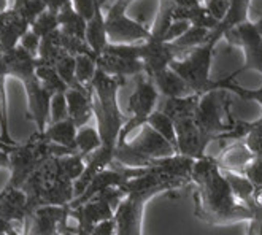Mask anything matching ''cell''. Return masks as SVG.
Segmentation results:
<instances>
[{"label":"cell","mask_w":262,"mask_h":235,"mask_svg":"<svg viewBox=\"0 0 262 235\" xmlns=\"http://www.w3.org/2000/svg\"><path fill=\"white\" fill-rule=\"evenodd\" d=\"M189 27H191V24L188 21H173L170 24V27H168V30L165 32V35H164V41L165 43L175 41L177 38H180L184 32H186Z\"/></svg>","instance_id":"cell-41"},{"label":"cell","mask_w":262,"mask_h":235,"mask_svg":"<svg viewBox=\"0 0 262 235\" xmlns=\"http://www.w3.org/2000/svg\"><path fill=\"white\" fill-rule=\"evenodd\" d=\"M60 235H75V227L69 226V227H67V230H64Z\"/></svg>","instance_id":"cell-50"},{"label":"cell","mask_w":262,"mask_h":235,"mask_svg":"<svg viewBox=\"0 0 262 235\" xmlns=\"http://www.w3.org/2000/svg\"><path fill=\"white\" fill-rule=\"evenodd\" d=\"M75 11L83 16L86 21H89L92 16H94V11H96V7H97V2L99 0H70Z\"/></svg>","instance_id":"cell-40"},{"label":"cell","mask_w":262,"mask_h":235,"mask_svg":"<svg viewBox=\"0 0 262 235\" xmlns=\"http://www.w3.org/2000/svg\"><path fill=\"white\" fill-rule=\"evenodd\" d=\"M175 154H178L175 148L156 131H152L148 124H145L130 142L116 146L115 161L124 167L148 168L154 159H162Z\"/></svg>","instance_id":"cell-7"},{"label":"cell","mask_w":262,"mask_h":235,"mask_svg":"<svg viewBox=\"0 0 262 235\" xmlns=\"http://www.w3.org/2000/svg\"><path fill=\"white\" fill-rule=\"evenodd\" d=\"M134 2H135V0H115V2H113L112 5L116 7V8H119V10L127 11V8H129Z\"/></svg>","instance_id":"cell-46"},{"label":"cell","mask_w":262,"mask_h":235,"mask_svg":"<svg viewBox=\"0 0 262 235\" xmlns=\"http://www.w3.org/2000/svg\"><path fill=\"white\" fill-rule=\"evenodd\" d=\"M229 108L227 91H211L200 96L194 119L208 142H218L223 134L232 129L235 118L230 115Z\"/></svg>","instance_id":"cell-8"},{"label":"cell","mask_w":262,"mask_h":235,"mask_svg":"<svg viewBox=\"0 0 262 235\" xmlns=\"http://www.w3.org/2000/svg\"><path fill=\"white\" fill-rule=\"evenodd\" d=\"M207 10V13L213 19H216L218 23H221L226 14L229 11V0H207V2L202 4Z\"/></svg>","instance_id":"cell-37"},{"label":"cell","mask_w":262,"mask_h":235,"mask_svg":"<svg viewBox=\"0 0 262 235\" xmlns=\"http://www.w3.org/2000/svg\"><path fill=\"white\" fill-rule=\"evenodd\" d=\"M100 137L97 132V127L91 126H83L76 131V138H75V151L76 154H81L86 159L89 154L97 151L100 148Z\"/></svg>","instance_id":"cell-28"},{"label":"cell","mask_w":262,"mask_h":235,"mask_svg":"<svg viewBox=\"0 0 262 235\" xmlns=\"http://www.w3.org/2000/svg\"><path fill=\"white\" fill-rule=\"evenodd\" d=\"M76 66H75V80L80 86L91 89L92 80H94L97 72V57L96 56H86L80 54L76 56Z\"/></svg>","instance_id":"cell-31"},{"label":"cell","mask_w":262,"mask_h":235,"mask_svg":"<svg viewBox=\"0 0 262 235\" xmlns=\"http://www.w3.org/2000/svg\"><path fill=\"white\" fill-rule=\"evenodd\" d=\"M69 118L73 121L76 129L88 126L89 119L94 116V91L75 83L66 92Z\"/></svg>","instance_id":"cell-16"},{"label":"cell","mask_w":262,"mask_h":235,"mask_svg":"<svg viewBox=\"0 0 262 235\" xmlns=\"http://www.w3.org/2000/svg\"><path fill=\"white\" fill-rule=\"evenodd\" d=\"M146 124L152 131H156L161 137H164L167 142L175 148V151L178 153L175 126H173V121L170 118H168L165 113H162L161 110H154V112L149 115V118L146 119Z\"/></svg>","instance_id":"cell-29"},{"label":"cell","mask_w":262,"mask_h":235,"mask_svg":"<svg viewBox=\"0 0 262 235\" xmlns=\"http://www.w3.org/2000/svg\"><path fill=\"white\" fill-rule=\"evenodd\" d=\"M253 211V218L248 221L246 227V235H262V208H257L254 205H250Z\"/></svg>","instance_id":"cell-42"},{"label":"cell","mask_w":262,"mask_h":235,"mask_svg":"<svg viewBox=\"0 0 262 235\" xmlns=\"http://www.w3.org/2000/svg\"><path fill=\"white\" fill-rule=\"evenodd\" d=\"M91 235H115V221L113 219H108V221L97 224Z\"/></svg>","instance_id":"cell-43"},{"label":"cell","mask_w":262,"mask_h":235,"mask_svg":"<svg viewBox=\"0 0 262 235\" xmlns=\"http://www.w3.org/2000/svg\"><path fill=\"white\" fill-rule=\"evenodd\" d=\"M253 159H254V154L245 145V142L230 143L218 156H214V161H216L220 170L237 172V174H243L246 165Z\"/></svg>","instance_id":"cell-19"},{"label":"cell","mask_w":262,"mask_h":235,"mask_svg":"<svg viewBox=\"0 0 262 235\" xmlns=\"http://www.w3.org/2000/svg\"><path fill=\"white\" fill-rule=\"evenodd\" d=\"M67 0H45L46 4V11H50L53 14H57L60 11V8L64 7V4Z\"/></svg>","instance_id":"cell-44"},{"label":"cell","mask_w":262,"mask_h":235,"mask_svg":"<svg viewBox=\"0 0 262 235\" xmlns=\"http://www.w3.org/2000/svg\"><path fill=\"white\" fill-rule=\"evenodd\" d=\"M66 119H69V106H67L66 94L64 92L54 94L50 103V122L48 124L60 122Z\"/></svg>","instance_id":"cell-35"},{"label":"cell","mask_w":262,"mask_h":235,"mask_svg":"<svg viewBox=\"0 0 262 235\" xmlns=\"http://www.w3.org/2000/svg\"><path fill=\"white\" fill-rule=\"evenodd\" d=\"M40 41H41V38L29 29L27 32L21 37L19 46H21V48H24L30 56L37 57L38 56V48H40Z\"/></svg>","instance_id":"cell-39"},{"label":"cell","mask_w":262,"mask_h":235,"mask_svg":"<svg viewBox=\"0 0 262 235\" xmlns=\"http://www.w3.org/2000/svg\"><path fill=\"white\" fill-rule=\"evenodd\" d=\"M254 27H256V30H257V34L262 37V16H260V18H259V19L254 23Z\"/></svg>","instance_id":"cell-49"},{"label":"cell","mask_w":262,"mask_h":235,"mask_svg":"<svg viewBox=\"0 0 262 235\" xmlns=\"http://www.w3.org/2000/svg\"><path fill=\"white\" fill-rule=\"evenodd\" d=\"M124 199L121 187H110L100 191L83 205L70 210V218H75V235H91L94 227L103 221L113 219L119 202Z\"/></svg>","instance_id":"cell-9"},{"label":"cell","mask_w":262,"mask_h":235,"mask_svg":"<svg viewBox=\"0 0 262 235\" xmlns=\"http://www.w3.org/2000/svg\"><path fill=\"white\" fill-rule=\"evenodd\" d=\"M230 46H238L243 51L245 64L242 72L254 70L262 75V37L257 34L254 23L246 21L229 29L223 37Z\"/></svg>","instance_id":"cell-12"},{"label":"cell","mask_w":262,"mask_h":235,"mask_svg":"<svg viewBox=\"0 0 262 235\" xmlns=\"http://www.w3.org/2000/svg\"><path fill=\"white\" fill-rule=\"evenodd\" d=\"M105 27L112 45H135L151 38V30L146 26L129 18L124 10L113 5L105 13Z\"/></svg>","instance_id":"cell-11"},{"label":"cell","mask_w":262,"mask_h":235,"mask_svg":"<svg viewBox=\"0 0 262 235\" xmlns=\"http://www.w3.org/2000/svg\"><path fill=\"white\" fill-rule=\"evenodd\" d=\"M243 175L254 187H262V158H254L243 170Z\"/></svg>","instance_id":"cell-38"},{"label":"cell","mask_w":262,"mask_h":235,"mask_svg":"<svg viewBox=\"0 0 262 235\" xmlns=\"http://www.w3.org/2000/svg\"><path fill=\"white\" fill-rule=\"evenodd\" d=\"M29 29V23H26L13 8L0 13V50L8 53L16 48L21 37Z\"/></svg>","instance_id":"cell-18"},{"label":"cell","mask_w":262,"mask_h":235,"mask_svg":"<svg viewBox=\"0 0 262 235\" xmlns=\"http://www.w3.org/2000/svg\"><path fill=\"white\" fill-rule=\"evenodd\" d=\"M126 84V78L110 76L97 69L92 91H94V116L97 121V132L100 137V148L86 158V167L81 177L75 181V199L80 197L91 180L99 172L108 167L115 161V149L122 126L126 124L127 116L121 112L118 103V92Z\"/></svg>","instance_id":"cell-1"},{"label":"cell","mask_w":262,"mask_h":235,"mask_svg":"<svg viewBox=\"0 0 262 235\" xmlns=\"http://www.w3.org/2000/svg\"><path fill=\"white\" fill-rule=\"evenodd\" d=\"M59 29V21H57V14H53L50 11L41 13L40 16L30 24V30L34 34H37L40 38H45L46 35L53 34L54 30Z\"/></svg>","instance_id":"cell-34"},{"label":"cell","mask_w":262,"mask_h":235,"mask_svg":"<svg viewBox=\"0 0 262 235\" xmlns=\"http://www.w3.org/2000/svg\"><path fill=\"white\" fill-rule=\"evenodd\" d=\"M14 148L16 146H10V145H7V143H4L2 142V138H0V151H4V153H7V154H10Z\"/></svg>","instance_id":"cell-47"},{"label":"cell","mask_w":262,"mask_h":235,"mask_svg":"<svg viewBox=\"0 0 262 235\" xmlns=\"http://www.w3.org/2000/svg\"><path fill=\"white\" fill-rule=\"evenodd\" d=\"M57 21H59V29L62 30L64 34L84 40L88 21L75 11L70 0H67L64 7L57 13Z\"/></svg>","instance_id":"cell-25"},{"label":"cell","mask_w":262,"mask_h":235,"mask_svg":"<svg viewBox=\"0 0 262 235\" xmlns=\"http://www.w3.org/2000/svg\"><path fill=\"white\" fill-rule=\"evenodd\" d=\"M97 69L110 76L118 78H127V76H137L145 73V67L142 60L137 59H124L113 54H100L97 57Z\"/></svg>","instance_id":"cell-20"},{"label":"cell","mask_w":262,"mask_h":235,"mask_svg":"<svg viewBox=\"0 0 262 235\" xmlns=\"http://www.w3.org/2000/svg\"><path fill=\"white\" fill-rule=\"evenodd\" d=\"M76 126L73 124V121L69 118L66 121L60 122H54V124H48L45 129V132L41 134L43 138H46L48 142L56 143L59 146H64L67 149L75 151V138H76ZM76 153V151H75Z\"/></svg>","instance_id":"cell-24"},{"label":"cell","mask_w":262,"mask_h":235,"mask_svg":"<svg viewBox=\"0 0 262 235\" xmlns=\"http://www.w3.org/2000/svg\"><path fill=\"white\" fill-rule=\"evenodd\" d=\"M173 126H175V134H177L178 154L188 156L191 159H200V158H204V156H207L205 149L210 145V142L197 127L194 116L177 119L173 121Z\"/></svg>","instance_id":"cell-14"},{"label":"cell","mask_w":262,"mask_h":235,"mask_svg":"<svg viewBox=\"0 0 262 235\" xmlns=\"http://www.w3.org/2000/svg\"><path fill=\"white\" fill-rule=\"evenodd\" d=\"M0 235H7V233L5 232H0Z\"/></svg>","instance_id":"cell-51"},{"label":"cell","mask_w":262,"mask_h":235,"mask_svg":"<svg viewBox=\"0 0 262 235\" xmlns=\"http://www.w3.org/2000/svg\"><path fill=\"white\" fill-rule=\"evenodd\" d=\"M4 232H5L7 235H29V229H27L26 224H23V229H21V230H18L16 227H14V224H10Z\"/></svg>","instance_id":"cell-45"},{"label":"cell","mask_w":262,"mask_h":235,"mask_svg":"<svg viewBox=\"0 0 262 235\" xmlns=\"http://www.w3.org/2000/svg\"><path fill=\"white\" fill-rule=\"evenodd\" d=\"M75 66H76V59L73 56H70V54L62 56L54 66L57 75L62 78V81L69 88H72L76 83V80H75Z\"/></svg>","instance_id":"cell-36"},{"label":"cell","mask_w":262,"mask_h":235,"mask_svg":"<svg viewBox=\"0 0 262 235\" xmlns=\"http://www.w3.org/2000/svg\"><path fill=\"white\" fill-rule=\"evenodd\" d=\"M11 8L30 26L41 13L46 11V4L45 0H13Z\"/></svg>","instance_id":"cell-32"},{"label":"cell","mask_w":262,"mask_h":235,"mask_svg":"<svg viewBox=\"0 0 262 235\" xmlns=\"http://www.w3.org/2000/svg\"><path fill=\"white\" fill-rule=\"evenodd\" d=\"M191 183L195 184L192 194L194 215L197 219L210 226H229L248 223L253 211L238 202L220 170L214 156H204L195 159L192 165Z\"/></svg>","instance_id":"cell-2"},{"label":"cell","mask_w":262,"mask_h":235,"mask_svg":"<svg viewBox=\"0 0 262 235\" xmlns=\"http://www.w3.org/2000/svg\"><path fill=\"white\" fill-rule=\"evenodd\" d=\"M10 8H11L10 0H0V13H4V11H7Z\"/></svg>","instance_id":"cell-48"},{"label":"cell","mask_w":262,"mask_h":235,"mask_svg":"<svg viewBox=\"0 0 262 235\" xmlns=\"http://www.w3.org/2000/svg\"><path fill=\"white\" fill-rule=\"evenodd\" d=\"M29 215L30 210L27 207V199L23 189L5 186L4 191L0 193V221L10 224H24Z\"/></svg>","instance_id":"cell-17"},{"label":"cell","mask_w":262,"mask_h":235,"mask_svg":"<svg viewBox=\"0 0 262 235\" xmlns=\"http://www.w3.org/2000/svg\"><path fill=\"white\" fill-rule=\"evenodd\" d=\"M199 100H200L199 94H192V96L180 97V99H167L161 112L165 113L172 121H177L181 118H191V116H195Z\"/></svg>","instance_id":"cell-26"},{"label":"cell","mask_w":262,"mask_h":235,"mask_svg":"<svg viewBox=\"0 0 262 235\" xmlns=\"http://www.w3.org/2000/svg\"><path fill=\"white\" fill-rule=\"evenodd\" d=\"M149 80L156 86L158 92H161L167 99L188 97L194 94L192 89L186 84V81H184L178 73H175L170 67L156 75H152Z\"/></svg>","instance_id":"cell-21"},{"label":"cell","mask_w":262,"mask_h":235,"mask_svg":"<svg viewBox=\"0 0 262 235\" xmlns=\"http://www.w3.org/2000/svg\"><path fill=\"white\" fill-rule=\"evenodd\" d=\"M69 154H75V151L51 143L46 138H43L41 134L35 132L34 135H30L27 142L19 143L8 154L10 180L7 186L21 189V186L46 161H50L51 158H59V156H69Z\"/></svg>","instance_id":"cell-6"},{"label":"cell","mask_w":262,"mask_h":235,"mask_svg":"<svg viewBox=\"0 0 262 235\" xmlns=\"http://www.w3.org/2000/svg\"><path fill=\"white\" fill-rule=\"evenodd\" d=\"M84 40L89 45V48L92 50L97 57L103 54L106 45H108V37H106V27H105V14H103V7L97 2L94 16H92L86 23V34Z\"/></svg>","instance_id":"cell-22"},{"label":"cell","mask_w":262,"mask_h":235,"mask_svg":"<svg viewBox=\"0 0 262 235\" xmlns=\"http://www.w3.org/2000/svg\"><path fill=\"white\" fill-rule=\"evenodd\" d=\"M188 184L191 183L164 175L152 167H148L142 177L129 180L121 186L124 199L119 202L113 216L115 235H145L143 216L146 203L156 196L183 189Z\"/></svg>","instance_id":"cell-4"},{"label":"cell","mask_w":262,"mask_h":235,"mask_svg":"<svg viewBox=\"0 0 262 235\" xmlns=\"http://www.w3.org/2000/svg\"><path fill=\"white\" fill-rule=\"evenodd\" d=\"M8 76L18 78L24 84L27 96V118L35 122L37 132L43 134L50 122V103L51 94L46 91L35 75L37 57L30 56L18 45L8 53H4Z\"/></svg>","instance_id":"cell-5"},{"label":"cell","mask_w":262,"mask_h":235,"mask_svg":"<svg viewBox=\"0 0 262 235\" xmlns=\"http://www.w3.org/2000/svg\"><path fill=\"white\" fill-rule=\"evenodd\" d=\"M159 99V92L156 86L152 84L149 78L142 73L135 76V89L129 97V105L127 110L130 113V118H127L126 124L122 126L119 140H118V146L127 142V137L135 131L140 129L142 126L146 124V119L149 115L154 112Z\"/></svg>","instance_id":"cell-10"},{"label":"cell","mask_w":262,"mask_h":235,"mask_svg":"<svg viewBox=\"0 0 262 235\" xmlns=\"http://www.w3.org/2000/svg\"><path fill=\"white\" fill-rule=\"evenodd\" d=\"M7 64H5V56L4 51L0 50V138L2 142L10 146H18L19 142L13 140L8 129V99H7Z\"/></svg>","instance_id":"cell-23"},{"label":"cell","mask_w":262,"mask_h":235,"mask_svg":"<svg viewBox=\"0 0 262 235\" xmlns=\"http://www.w3.org/2000/svg\"><path fill=\"white\" fill-rule=\"evenodd\" d=\"M35 75L38 78L40 84L48 91L51 96L54 94H59V92H67L69 86L62 81V78H60L56 72L54 67L51 66H43V64H38L37 60V69H35Z\"/></svg>","instance_id":"cell-30"},{"label":"cell","mask_w":262,"mask_h":235,"mask_svg":"<svg viewBox=\"0 0 262 235\" xmlns=\"http://www.w3.org/2000/svg\"><path fill=\"white\" fill-rule=\"evenodd\" d=\"M177 59H180V54L172 43L159 41L154 38L140 43V60L143 62L145 75L148 78L168 69V66Z\"/></svg>","instance_id":"cell-15"},{"label":"cell","mask_w":262,"mask_h":235,"mask_svg":"<svg viewBox=\"0 0 262 235\" xmlns=\"http://www.w3.org/2000/svg\"><path fill=\"white\" fill-rule=\"evenodd\" d=\"M221 172L230 187V191L235 196V199L248 207L251 203L253 193H254V186L251 184V181L243 174H237V172H226V170H221Z\"/></svg>","instance_id":"cell-27"},{"label":"cell","mask_w":262,"mask_h":235,"mask_svg":"<svg viewBox=\"0 0 262 235\" xmlns=\"http://www.w3.org/2000/svg\"><path fill=\"white\" fill-rule=\"evenodd\" d=\"M84 167L86 159L76 153L46 161L21 186L30 213L46 205H70L75 199L73 184L81 177Z\"/></svg>","instance_id":"cell-3"},{"label":"cell","mask_w":262,"mask_h":235,"mask_svg":"<svg viewBox=\"0 0 262 235\" xmlns=\"http://www.w3.org/2000/svg\"><path fill=\"white\" fill-rule=\"evenodd\" d=\"M238 73H242V69H238V70H235L232 73V76H230V80H229V83L226 86V91L227 92H234L235 96H238L243 100H253V102H256V103H259L262 106V86H259L256 89H248V88L240 86L235 81V76Z\"/></svg>","instance_id":"cell-33"},{"label":"cell","mask_w":262,"mask_h":235,"mask_svg":"<svg viewBox=\"0 0 262 235\" xmlns=\"http://www.w3.org/2000/svg\"><path fill=\"white\" fill-rule=\"evenodd\" d=\"M70 207L46 205L34 210L24 221L29 235H60L69 227Z\"/></svg>","instance_id":"cell-13"}]
</instances>
